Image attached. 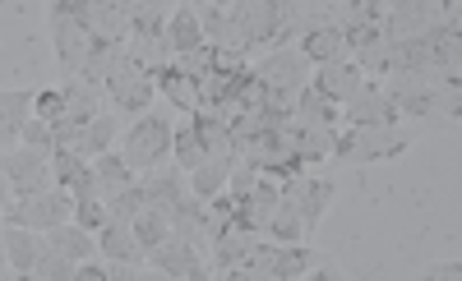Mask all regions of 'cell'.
I'll return each instance as SVG.
<instances>
[{"mask_svg": "<svg viewBox=\"0 0 462 281\" xmlns=\"http://www.w3.org/2000/svg\"><path fill=\"white\" fill-rule=\"evenodd\" d=\"M383 93L393 97L402 120H420V115H462V78L457 74H439V69H411V74H383L379 78Z\"/></svg>", "mask_w": 462, "mask_h": 281, "instance_id": "cell-1", "label": "cell"}, {"mask_svg": "<svg viewBox=\"0 0 462 281\" xmlns=\"http://www.w3.org/2000/svg\"><path fill=\"white\" fill-rule=\"evenodd\" d=\"M416 143V130L393 120V125H346L337 130L333 139V152L328 162H342V167H374V162H393L407 148Z\"/></svg>", "mask_w": 462, "mask_h": 281, "instance_id": "cell-2", "label": "cell"}, {"mask_svg": "<svg viewBox=\"0 0 462 281\" xmlns=\"http://www.w3.org/2000/svg\"><path fill=\"white\" fill-rule=\"evenodd\" d=\"M125 157V162L143 176V171H152V167H162L167 157H171V120L167 115H139L134 125L121 134V148H116Z\"/></svg>", "mask_w": 462, "mask_h": 281, "instance_id": "cell-3", "label": "cell"}, {"mask_svg": "<svg viewBox=\"0 0 462 281\" xmlns=\"http://www.w3.org/2000/svg\"><path fill=\"white\" fill-rule=\"evenodd\" d=\"M47 32H51V47H56V60L65 74H79L88 51L97 47V37L79 23V14H74L69 0H51L47 5Z\"/></svg>", "mask_w": 462, "mask_h": 281, "instance_id": "cell-4", "label": "cell"}, {"mask_svg": "<svg viewBox=\"0 0 462 281\" xmlns=\"http://www.w3.org/2000/svg\"><path fill=\"white\" fill-rule=\"evenodd\" d=\"M74 217V194L65 185H47L37 194H23V198H10V208L0 222H14V226H32V231H51L60 222Z\"/></svg>", "mask_w": 462, "mask_h": 281, "instance_id": "cell-5", "label": "cell"}, {"mask_svg": "<svg viewBox=\"0 0 462 281\" xmlns=\"http://www.w3.org/2000/svg\"><path fill=\"white\" fill-rule=\"evenodd\" d=\"M254 74H259V84L268 88V93H278V97H296L305 84H310V60H305V51L300 47H268L263 56H259V65H250Z\"/></svg>", "mask_w": 462, "mask_h": 281, "instance_id": "cell-6", "label": "cell"}, {"mask_svg": "<svg viewBox=\"0 0 462 281\" xmlns=\"http://www.w3.org/2000/svg\"><path fill=\"white\" fill-rule=\"evenodd\" d=\"M0 176H5V185H10L14 198L56 185V180H51V148H28V143H19V148H10V152H0Z\"/></svg>", "mask_w": 462, "mask_h": 281, "instance_id": "cell-7", "label": "cell"}, {"mask_svg": "<svg viewBox=\"0 0 462 281\" xmlns=\"http://www.w3.org/2000/svg\"><path fill=\"white\" fill-rule=\"evenodd\" d=\"M102 93H106V106H116V111H148L152 97H158V84H152L148 65H139V60L125 56L121 65L102 78Z\"/></svg>", "mask_w": 462, "mask_h": 281, "instance_id": "cell-8", "label": "cell"}, {"mask_svg": "<svg viewBox=\"0 0 462 281\" xmlns=\"http://www.w3.org/2000/svg\"><path fill=\"white\" fill-rule=\"evenodd\" d=\"M204 258L208 254L199 245H189V240H180V235H167L162 245L148 249V267L158 276H167V281H208L213 267Z\"/></svg>", "mask_w": 462, "mask_h": 281, "instance_id": "cell-9", "label": "cell"}, {"mask_svg": "<svg viewBox=\"0 0 462 281\" xmlns=\"http://www.w3.org/2000/svg\"><path fill=\"white\" fill-rule=\"evenodd\" d=\"M333 194H337V185L328 180V176H291V180H282V198L296 208V217H300V226H305V240H310L315 231H319V222H324V213H328V204H333Z\"/></svg>", "mask_w": 462, "mask_h": 281, "instance_id": "cell-10", "label": "cell"}, {"mask_svg": "<svg viewBox=\"0 0 462 281\" xmlns=\"http://www.w3.org/2000/svg\"><path fill=\"white\" fill-rule=\"evenodd\" d=\"M226 10H231V23H236V37H241L245 56H259V51L273 47V37H278L273 0H236V5H226Z\"/></svg>", "mask_w": 462, "mask_h": 281, "instance_id": "cell-11", "label": "cell"}, {"mask_svg": "<svg viewBox=\"0 0 462 281\" xmlns=\"http://www.w3.org/2000/svg\"><path fill=\"white\" fill-rule=\"evenodd\" d=\"M342 120L346 125H393V120H402V115H398L393 97L383 93L379 78H365V84L342 102Z\"/></svg>", "mask_w": 462, "mask_h": 281, "instance_id": "cell-12", "label": "cell"}, {"mask_svg": "<svg viewBox=\"0 0 462 281\" xmlns=\"http://www.w3.org/2000/svg\"><path fill=\"white\" fill-rule=\"evenodd\" d=\"M365 84V74H361V65L352 60V56H346V60H324V65H315L310 69V88H319L328 102H346V97H352L356 88Z\"/></svg>", "mask_w": 462, "mask_h": 281, "instance_id": "cell-13", "label": "cell"}, {"mask_svg": "<svg viewBox=\"0 0 462 281\" xmlns=\"http://www.w3.org/2000/svg\"><path fill=\"white\" fill-rule=\"evenodd\" d=\"M5 254H10V276L14 281H28V272L37 267V258L47 254V231L5 222Z\"/></svg>", "mask_w": 462, "mask_h": 281, "instance_id": "cell-14", "label": "cell"}, {"mask_svg": "<svg viewBox=\"0 0 462 281\" xmlns=\"http://www.w3.org/2000/svg\"><path fill=\"white\" fill-rule=\"evenodd\" d=\"M139 189H143V208H158V213H167V217L176 213V204L189 194L180 167H171V171H162V167L143 171V176H139Z\"/></svg>", "mask_w": 462, "mask_h": 281, "instance_id": "cell-15", "label": "cell"}, {"mask_svg": "<svg viewBox=\"0 0 462 281\" xmlns=\"http://www.w3.org/2000/svg\"><path fill=\"white\" fill-rule=\"evenodd\" d=\"M97 254L111 258V263H148V249L139 245L134 226L121 222V217H111V222L97 231Z\"/></svg>", "mask_w": 462, "mask_h": 281, "instance_id": "cell-16", "label": "cell"}, {"mask_svg": "<svg viewBox=\"0 0 462 281\" xmlns=\"http://www.w3.org/2000/svg\"><path fill=\"white\" fill-rule=\"evenodd\" d=\"M152 74V84H158V93L176 106V111H195L199 106V84H195V78H189L176 60H162V65H152L148 69Z\"/></svg>", "mask_w": 462, "mask_h": 281, "instance_id": "cell-17", "label": "cell"}, {"mask_svg": "<svg viewBox=\"0 0 462 281\" xmlns=\"http://www.w3.org/2000/svg\"><path fill=\"white\" fill-rule=\"evenodd\" d=\"M32 115V88H0V148H14Z\"/></svg>", "mask_w": 462, "mask_h": 281, "instance_id": "cell-18", "label": "cell"}, {"mask_svg": "<svg viewBox=\"0 0 462 281\" xmlns=\"http://www.w3.org/2000/svg\"><path fill=\"white\" fill-rule=\"evenodd\" d=\"M171 235H180V240H189V245H199L204 254H208V208H204V198H195V194H185L180 204H176V213H171Z\"/></svg>", "mask_w": 462, "mask_h": 281, "instance_id": "cell-19", "label": "cell"}, {"mask_svg": "<svg viewBox=\"0 0 462 281\" xmlns=\"http://www.w3.org/2000/svg\"><path fill=\"white\" fill-rule=\"evenodd\" d=\"M47 249H56L69 263H84V258H97V235L84 231L79 222H60L47 231Z\"/></svg>", "mask_w": 462, "mask_h": 281, "instance_id": "cell-20", "label": "cell"}, {"mask_svg": "<svg viewBox=\"0 0 462 281\" xmlns=\"http://www.w3.org/2000/svg\"><path fill=\"white\" fill-rule=\"evenodd\" d=\"M167 47H171V56H185V51H195V47H204V28H199V10L195 5H171V14H167Z\"/></svg>", "mask_w": 462, "mask_h": 281, "instance_id": "cell-21", "label": "cell"}, {"mask_svg": "<svg viewBox=\"0 0 462 281\" xmlns=\"http://www.w3.org/2000/svg\"><path fill=\"white\" fill-rule=\"evenodd\" d=\"M134 180H139V171H134V167L125 162V157L116 152V148L93 157V185H97V194H102V198L121 194V189H130Z\"/></svg>", "mask_w": 462, "mask_h": 281, "instance_id": "cell-22", "label": "cell"}, {"mask_svg": "<svg viewBox=\"0 0 462 281\" xmlns=\"http://www.w3.org/2000/svg\"><path fill=\"white\" fill-rule=\"evenodd\" d=\"M296 47L305 51V60H310V65H324V60H346V56H352V51H346V37H342L333 23L310 28V32H305Z\"/></svg>", "mask_w": 462, "mask_h": 281, "instance_id": "cell-23", "label": "cell"}, {"mask_svg": "<svg viewBox=\"0 0 462 281\" xmlns=\"http://www.w3.org/2000/svg\"><path fill=\"white\" fill-rule=\"evenodd\" d=\"M116 139H121V111L106 106V111H97L88 125H84V139H79V148H74V152H84L88 162H93L97 152H111Z\"/></svg>", "mask_w": 462, "mask_h": 281, "instance_id": "cell-24", "label": "cell"}, {"mask_svg": "<svg viewBox=\"0 0 462 281\" xmlns=\"http://www.w3.org/2000/svg\"><path fill=\"white\" fill-rule=\"evenodd\" d=\"M204 139H199V130L189 125V115L180 120V130H171V167H180V171H195L199 162H204Z\"/></svg>", "mask_w": 462, "mask_h": 281, "instance_id": "cell-25", "label": "cell"}, {"mask_svg": "<svg viewBox=\"0 0 462 281\" xmlns=\"http://www.w3.org/2000/svg\"><path fill=\"white\" fill-rule=\"evenodd\" d=\"M291 111H296L300 120H319V125H342V106H337V102H328V97H324L319 88H310V84H305V88L296 93Z\"/></svg>", "mask_w": 462, "mask_h": 281, "instance_id": "cell-26", "label": "cell"}, {"mask_svg": "<svg viewBox=\"0 0 462 281\" xmlns=\"http://www.w3.org/2000/svg\"><path fill=\"white\" fill-rule=\"evenodd\" d=\"M93 171V162H88V157L84 152H74V148H51V180L56 185H74V180H84Z\"/></svg>", "mask_w": 462, "mask_h": 281, "instance_id": "cell-27", "label": "cell"}, {"mask_svg": "<svg viewBox=\"0 0 462 281\" xmlns=\"http://www.w3.org/2000/svg\"><path fill=\"white\" fill-rule=\"evenodd\" d=\"M130 226H134V235H139V245H143V249L162 245V240L171 235V217L158 213V208H139V213L130 217Z\"/></svg>", "mask_w": 462, "mask_h": 281, "instance_id": "cell-28", "label": "cell"}, {"mask_svg": "<svg viewBox=\"0 0 462 281\" xmlns=\"http://www.w3.org/2000/svg\"><path fill=\"white\" fill-rule=\"evenodd\" d=\"M263 235H268V240H278V245H296V240H305V226H300V217H296V208L287 204V198L273 208V217H268Z\"/></svg>", "mask_w": 462, "mask_h": 281, "instance_id": "cell-29", "label": "cell"}, {"mask_svg": "<svg viewBox=\"0 0 462 281\" xmlns=\"http://www.w3.org/2000/svg\"><path fill=\"white\" fill-rule=\"evenodd\" d=\"M69 222H79L84 231H102L106 222H111V213H106V198L97 194V189H88V194H74V217Z\"/></svg>", "mask_w": 462, "mask_h": 281, "instance_id": "cell-30", "label": "cell"}, {"mask_svg": "<svg viewBox=\"0 0 462 281\" xmlns=\"http://www.w3.org/2000/svg\"><path fill=\"white\" fill-rule=\"evenodd\" d=\"M28 281H74V263L60 258L56 249H47L42 258H37V267L28 272Z\"/></svg>", "mask_w": 462, "mask_h": 281, "instance_id": "cell-31", "label": "cell"}, {"mask_svg": "<svg viewBox=\"0 0 462 281\" xmlns=\"http://www.w3.org/2000/svg\"><path fill=\"white\" fill-rule=\"evenodd\" d=\"M32 115L47 120V125H56V120L65 115V93L60 88H37L32 93Z\"/></svg>", "mask_w": 462, "mask_h": 281, "instance_id": "cell-32", "label": "cell"}, {"mask_svg": "<svg viewBox=\"0 0 462 281\" xmlns=\"http://www.w3.org/2000/svg\"><path fill=\"white\" fill-rule=\"evenodd\" d=\"M139 208H143V189H139V180H134L130 189H121V194H111V198H106V213H111V217H121V222H130Z\"/></svg>", "mask_w": 462, "mask_h": 281, "instance_id": "cell-33", "label": "cell"}, {"mask_svg": "<svg viewBox=\"0 0 462 281\" xmlns=\"http://www.w3.org/2000/svg\"><path fill=\"white\" fill-rule=\"evenodd\" d=\"M19 143H28V148H51V125H47V120H37V115H28Z\"/></svg>", "mask_w": 462, "mask_h": 281, "instance_id": "cell-34", "label": "cell"}, {"mask_svg": "<svg viewBox=\"0 0 462 281\" xmlns=\"http://www.w3.org/2000/svg\"><path fill=\"white\" fill-rule=\"evenodd\" d=\"M74 281H106V263H93V258L74 263Z\"/></svg>", "mask_w": 462, "mask_h": 281, "instance_id": "cell-35", "label": "cell"}, {"mask_svg": "<svg viewBox=\"0 0 462 281\" xmlns=\"http://www.w3.org/2000/svg\"><path fill=\"white\" fill-rule=\"evenodd\" d=\"M457 272H462L457 263H435V267H430V276H448V281H453Z\"/></svg>", "mask_w": 462, "mask_h": 281, "instance_id": "cell-36", "label": "cell"}, {"mask_svg": "<svg viewBox=\"0 0 462 281\" xmlns=\"http://www.w3.org/2000/svg\"><path fill=\"white\" fill-rule=\"evenodd\" d=\"M0 276H10V254H5V226H0Z\"/></svg>", "mask_w": 462, "mask_h": 281, "instance_id": "cell-37", "label": "cell"}, {"mask_svg": "<svg viewBox=\"0 0 462 281\" xmlns=\"http://www.w3.org/2000/svg\"><path fill=\"white\" fill-rule=\"evenodd\" d=\"M10 198H14V194H10V185H5V176H0V217H5V208H10Z\"/></svg>", "mask_w": 462, "mask_h": 281, "instance_id": "cell-38", "label": "cell"}, {"mask_svg": "<svg viewBox=\"0 0 462 281\" xmlns=\"http://www.w3.org/2000/svg\"><path fill=\"white\" fill-rule=\"evenodd\" d=\"M185 5H195V10H199V5H208V0H185Z\"/></svg>", "mask_w": 462, "mask_h": 281, "instance_id": "cell-39", "label": "cell"}, {"mask_svg": "<svg viewBox=\"0 0 462 281\" xmlns=\"http://www.w3.org/2000/svg\"><path fill=\"white\" fill-rule=\"evenodd\" d=\"M217 5H236V0H217Z\"/></svg>", "mask_w": 462, "mask_h": 281, "instance_id": "cell-40", "label": "cell"}, {"mask_svg": "<svg viewBox=\"0 0 462 281\" xmlns=\"http://www.w3.org/2000/svg\"><path fill=\"white\" fill-rule=\"evenodd\" d=\"M324 5H337V0H324Z\"/></svg>", "mask_w": 462, "mask_h": 281, "instance_id": "cell-41", "label": "cell"}]
</instances>
